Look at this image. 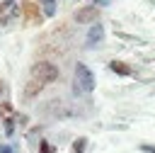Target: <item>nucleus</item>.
Instances as JSON below:
<instances>
[{"label":"nucleus","mask_w":155,"mask_h":153,"mask_svg":"<svg viewBox=\"0 0 155 153\" xmlns=\"http://www.w3.org/2000/svg\"><path fill=\"white\" fill-rule=\"evenodd\" d=\"M29 78H31V80H39V83H44V85H51V83H56V80L61 78V70H58V66L51 63V61H36V63L29 68Z\"/></svg>","instance_id":"nucleus-1"},{"label":"nucleus","mask_w":155,"mask_h":153,"mask_svg":"<svg viewBox=\"0 0 155 153\" xmlns=\"http://www.w3.org/2000/svg\"><path fill=\"white\" fill-rule=\"evenodd\" d=\"M73 83H75L82 92H94V87H97L94 70H92L87 63L78 61V63H75V68H73Z\"/></svg>","instance_id":"nucleus-2"},{"label":"nucleus","mask_w":155,"mask_h":153,"mask_svg":"<svg viewBox=\"0 0 155 153\" xmlns=\"http://www.w3.org/2000/svg\"><path fill=\"white\" fill-rule=\"evenodd\" d=\"M99 15H102V10L90 2V5H80V7L75 10L73 19H75L78 24H94V22H99Z\"/></svg>","instance_id":"nucleus-3"},{"label":"nucleus","mask_w":155,"mask_h":153,"mask_svg":"<svg viewBox=\"0 0 155 153\" xmlns=\"http://www.w3.org/2000/svg\"><path fill=\"white\" fill-rule=\"evenodd\" d=\"M102 39H104V24H99V22L90 24L87 27V36H85V49H97L102 44Z\"/></svg>","instance_id":"nucleus-4"},{"label":"nucleus","mask_w":155,"mask_h":153,"mask_svg":"<svg viewBox=\"0 0 155 153\" xmlns=\"http://www.w3.org/2000/svg\"><path fill=\"white\" fill-rule=\"evenodd\" d=\"M22 15H24V22H27V24H29V22H31V24H39L41 17H44V15L39 12V2H36V0H24V2H22Z\"/></svg>","instance_id":"nucleus-5"},{"label":"nucleus","mask_w":155,"mask_h":153,"mask_svg":"<svg viewBox=\"0 0 155 153\" xmlns=\"http://www.w3.org/2000/svg\"><path fill=\"white\" fill-rule=\"evenodd\" d=\"M46 85L44 83H39V80H29L24 87H22V102H29V100H34L41 90H44Z\"/></svg>","instance_id":"nucleus-6"},{"label":"nucleus","mask_w":155,"mask_h":153,"mask_svg":"<svg viewBox=\"0 0 155 153\" xmlns=\"http://www.w3.org/2000/svg\"><path fill=\"white\" fill-rule=\"evenodd\" d=\"M107 68L111 70V73H116V75H121V78H126V75H133V68L126 63V61H119V58H114V61H109L107 63Z\"/></svg>","instance_id":"nucleus-7"},{"label":"nucleus","mask_w":155,"mask_h":153,"mask_svg":"<svg viewBox=\"0 0 155 153\" xmlns=\"http://www.w3.org/2000/svg\"><path fill=\"white\" fill-rule=\"evenodd\" d=\"M12 15H15V0H2L0 2V24H7Z\"/></svg>","instance_id":"nucleus-8"},{"label":"nucleus","mask_w":155,"mask_h":153,"mask_svg":"<svg viewBox=\"0 0 155 153\" xmlns=\"http://www.w3.org/2000/svg\"><path fill=\"white\" fill-rule=\"evenodd\" d=\"M36 2L41 5V15H44V17L51 19V17L56 15V5H58V0H36Z\"/></svg>","instance_id":"nucleus-9"},{"label":"nucleus","mask_w":155,"mask_h":153,"mask_svg":"<svg viewBox=\"0 0 155 153\" xmlns=\"http://www.w3.org/2000/svg\"><path fill=\"white\" fill-rule=\"evenodd\" d=\"M2 131H5L7 138L15 136V131H17V121H15V117H5V119H2Z\"/></svg>","instance_id":"nucleus-10"},{"label":"nucleus","mask_w":155,"mask_h":153,"mask_svg":"<svg viewBox=\"0 0 155 153\" xmlns=\"http://www.w3.org/2000/svg\"><path fill=\"white\" fill-rule=\"evenodd\" d=\"M70 153H87V136H78L70 146Z\"/></svg>","instance_id":"nucleus-11"},{"label":"nucleus","mask_w":155,"mask_h":153,"mask_svg":"<svg viewBox=\"0 0 155 153\" xmlns=\"http://www.w3.org/2000/svg\"><path fill=\"white\" fill-rule=\"evenodd\" d=\"M39 153H56V146L48 138H39Z\"/></svg>","instance_id":"nucleus-12"},{"label":"nucleus","mask_w":155,"mask_h":153,"mask_svg":"<svg viewBox=\"0 0 155 153\" xmlns=\"http://www.w3.org/2000/svg\"><path fill=\"white\" fill-rule=\"evenodd\" d=\"M15 114V107H12V102H0V119H5V117H12Z\"/></svg>","instance_id":"nucleus-13"},{"label":"nucleus","mask_w":155,"mask_h":153,"mask_svg":"<svg viewBox=\"0 0 155 153\" xmlns=\"http://www.w3.org/2000/svg\"><path fill=\"white\" fill-rule=\"evenodd\" d=\"M140 153H155V143H138Z\"/></svg>","instance_id":"nucleus-14"},{"label":"nucleus","mask_w":155,"mask_h":153,"mask_svg":"<svg viewBox=\"0 0 155 153\" xmlns=\"http://www.w3.org/2000/svg\"><path fill=\"white\" fill-rule=\"evenodd\" d=\"M12 117H15V121H17V124H29V117H27V114H22V112H15Z\"/></svg>","instance_id":"nucleus-15"},{"label":"nucleus","mask_w":155,"mask_h":153,"mask_svg":"<svg viewBox=\"0 0 155 153\" xmlns=\"http://www.w3.org/2000/svg\"><path fill=\"white\" fill-rule=\"evenodd\" d=\"M109 2H111V0H92V5H97L99 10H102V7H107Z\"/></svg>","instance_id":"nucleus-16"},{"label":"nucleus","mask_w":155,"mask_h":153,"mask_svg":"<svg viewBox=\"0 0 155 153\" xmlns=\"http://www.w3.org/2000/svg\"><path fill=\"white\" fill-rule=\"evenodd\" d=\"M0 153H15V148L7 146V143H2V146H0Z\"/></svg>","instance_id":"nucleus-17"},{"label":"nucleus","mask_w":155,"mask_h":153,"mask_svg":"<svg viewBox=\"0 0 155 153\" xmlns=\"http://www.w3.org/2000/svg\"><path fill=\"white\" fill-rule=\"evenodd\" d=\"M5 92H7V85H5V83H2V78H0V97H2Z\"/></svg>","instance_id":"nucleus-18"}]
</instances>
